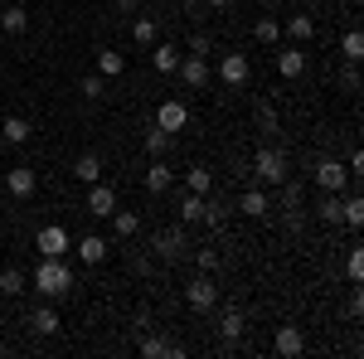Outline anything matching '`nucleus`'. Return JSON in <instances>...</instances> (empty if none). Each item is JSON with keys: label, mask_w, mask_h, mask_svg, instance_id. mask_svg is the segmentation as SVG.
<instances>
[{"label": "nucleus", "mask_w": 364, "mask_h": 359, "mask_svg": "<svg viewBox=\"0 0 364 359\" xmlns=\"http://www.w3.org/2000/svg\"><path fill=\"white\" fill-rule=\"evenodd\" d=\"M117 10H136V0H117Z\"/></svg>", "instance_id": "44"}, {"label": "nucleus", "mask_w": 364, "mask_h": 359, "mask_svg": "<svg viewBox=\"0 0 364 359\" xmlns=\"http://www.w3.org/2000/svg\"><path fill=\"white\" fill-rule=\"evenodd\" d=\"M97 73H102V78H122V73H127V58L117 54V49H102V54H97Z\"/></svg>", "instance_id": "26"}, {"label": "nucleus", "mask_w": 364, "mask_h": 359, "mask_svg": "<svg viewBox=\"0 0 364 359\" xmlns=\"http://www.w3.org/2000/svg\"><path fill=\"white\" fill-rule=\"evenodd\" d=\"M195 262H199V272H219V262H224V257H219L214 248H199V252H195Z\"/></svg>", "instance_id": "39"}, {"label": "nucleus", "mask_w": 364, "mask_h": 359, "mask_svg": "<svg viewBox=\"0 0 364 359\" xmlns=\"http://www.w3.org/2000/svg\"><path fill=\"white\" fill-rule=\"evenodd\" d=\"M156 127L170 132V136H175V132H185V127H190V107H185L180 97H166V102L156 107Z\"/></svg>", "instance_id": "4"}, {"label": "nucleus", "mask_w": 364, "mask_h": 359, "mask_svg": "<svg viewBox=\"0 0 364 359\" xmlns=\"http://www.w3.org/2000/svg\"><path fill=\"white\" fill-rule=\"evenodd\" d=\"M345 223H350V228H360V223H364V199H360V194H345Z\"/></svg>", "instance_id": "38"}, {"label": "nucleus", "mask_w": 364, "mask_h": 359, "mask_svg": "<svg viewBox=\"0 0 364 359\" xmlns=\"http://www.w3.org/2000/svg\"><path fill=\"white\" fill-rule=\"evenodd\" d=\"M238 209H243L248 219H267V214H272V199H267V190H248L238 199Z\"/></svg>", "instance_id": "19"}, {"label": "nucleus", "mask_w": 364, "mask_h": 359, "mask_svg": "<svg viewBox=\"0 0 364 359\" xmlns=\"http://www.w3.org/2000/svg\"><path fill=\"white\" fill-rule=\"evenodd\" d=\"M170 132H161V127H146V151H151V161H156V156H166L170 151Z\"/></svg>", "instance_id": "35"}, {"label": "nucleus", "mask_w": 364, "mask_h": 359, "mask_svg": "<svg viewBox=\"0 0 364 359\" xmlns=\"http://www.w3.org/2000/svg\"><path fill=\"white\" fill-rule=\"evenodd\" d=\"M272 345H277V355L291 359V355H301V350H306V335H301V326H282Z\"/></svg>", "instance_id": "15"}, {"label": "nucleus", "mask_w": 364, "mask_h": 359, "mask_svg": "<svg viewBox=\"0 0 364 359\" xmlns=\"http://www.w3.org/2000/svg\"><path fill=\"white\" fill-rule=\"evenodd\" d=\"M34 291L39 296H49V301H58V296H68L73 291V267L63 262V257H39V267H34Z\"/></svg>", "instance_id": "1"}, {"label": "nucleus", "mask_w": 364, "mask_h": 359, "mask_svg": "<svg viewBox=\"0 0 364 359\" xmlns=\"http://www.w3.org/2000/svg\"><path fill=\"white\" fill-rule=\"evenodd\" d=\"M345 277H350V282H364V252H360V248L350 252V262H345Z\"/></svg>", "instance_id": "40"}, {"label": "nucleus", "mask_w": 364, "mask_h": 359, "mask_svg": "<svg viewBox=\"0 0 364 359\" xmlns=\"http://www.w3.org/2000/svg\"><path fill=\"white\" fill-rule=\"evenodd\" d=\"M277 73H282V78H301V73H306V54H301V44H291L287 54H277Z\"/></svg>", "instance_id": "18"}, {"label": "nucleus", "mask_w": 364, "mask_h": 359, "mask_svg": "<svg viewBox=\"0 0 364 359\" xmlns=\"http://www.w3.org/2000/svg\"><path fill=\"white\" fill-rule=\"evenodd\" d=\"M209 49H214V39H209L204 29H195V34H190V54H204V58H209Z\"/></svg>", "instance_id": "41"}, {"label": "nucleus", "mask_w": 364, "mask_h": 359, "mask_svg": "<svg viewBox=\"0 0 364 359\" xmlns=\"http://www.w3.org/2000/svg\"><path fill=\"white\" fill-rule=\"evenodd\" d=\"M78 92H83L87 102H97V97H107V78L102 73H87L83 83H78Z\"/></svg>", "instance_id": "37"}, {"label": "nucleus", "mask_w": 364, "mask_h": 359, "mask_svg": "<svg viewBox=\"0 0 364 359\" xmlns=\"http://www.w3.org/2000/svg\"><path fill=\"white\" fill-rule=\"evenodd\" d=\"M151 63H156L161 73H175V63H180V49H175V44H161V39H156V44H151Z\"/></svg>", "instance_id": "21"}, {"label": "nucleus", "mask_w": 364, "mask_h": 359, "mask_svg": "<svg viewBox=\"0 0 364 359\" xmlns=\"http://www.w3.org/2000/svg\"><path fill=\"white\" fill-rule=\"evenodd\" d=\"M287 34H291V44H306L311 34H316V20L311 15H291L287 20Z\"/></svg>", "instance_id": "30"}, {"label": "nucleus", "mask_w": 364, "mask_h": 359, "mask_svg": "<svg viewBox=\"0 0 364 359\" xmlns=\"http://www.w3.org/2000/svg\"><path fill=\"white\" fill-rule=\"evenodd\" d=\"M5 190L15 194V199H29V194L39 190V175H34L29 166H10L5 170Z\"/></svg>", "instance_id": "10"}, {"label": "nucleus", "mask_w": 364, "mask_h": 359, "mask_svg": "<svg viewBox=\"0 0 364 359\" xmlns=\"http://www.w3.org/2000/svg\"><path fill=\"white\" fill-rule=\"evenodd\" d=\"M252 39H257V44H277V39H282V25H277V20H267V15H257Z\"/></svg>", "instance_id": "33"}, {"label": "nucleus", "mask_w": 364, "mask_h": 359, "mask_svg": "<svg viewBox=\"0 0 364 359\" xmlns=\"http://www.w3.org/2000/svg\"><path fill=\"white\" fill-rule=\"evenodd\" d=\"M248 331V321H243V311L238 306H224V316H219V335H224L228 345H238V335Z\"/></svg>", "instance_id": "16"}, {"label": "nucleus", "mask_w": 364, "mask_h": 359, "mask_svg": "<svg viewBox=\"0 0 364 359\" xmlns=\"http://www.w3.org/2000/svg\"><path fill=\"white\" fill-rule=\"evenodd\" d=\"M252 175H257V185H282V180H287V156H282L277 146H257Z\"/></svg>", "instance_id": "2"}, {"label": "nucleus", "mask_w": 364, "mask_h": 359, "mask_svg": "<svg viewBox=\"0 0 364 359\" xmlns=\"http://www.w3.org/2000/svg\"><path fill=\"white\" fill-rule=\"evenodd\" d=\"M170 185H175V170H170L166 161H161V156H156V161H151V166H146V190H151V194H166Z\"/></svg>", "instance_id": "14"}, {"label": "nucleus", "mask_w": 364, "mask_h": 359, "mask_svg": "<svg viewBox=\"0 0 364 359\" xmlns=\"http://www.w3.org/2000/svg\"><path fill=\"white\" fill-rule=\"evenodd\" d=\"M132 39H136L141 49H151V44L161 39V29H156V20H146V15H141L136 25H132Z\"/></svg>", "instance_id": "34"}, {"label": "nucleus", "mask_w": 364, "mask_h": 359, "mask_svg": "<svg viewBox=\"0 0 364 359\" xmlns=\"http://www.w3.org/2000/svg\"><path fill=\"white\" fill-rule=\"evenodd\" d=\"M204 5H209V10H228L233 0H204Z\"/></svg>", "instance_id": "43"}, {"label": "nucleus", "mask_w": 364, "mask_h": 359, "mask_svg": "<svg viewBox=\"0 0 364 359\" xmlns=\"http://www.w3.org/2000/svg\"><path fill=\"white\" fill-rule=\"evenodd\" d=\"M107 219H112V233H117V238H132V233L141 228V214H132V209H112Z\"/></svg>", "instance_id": "23"}, {"label": "nucleus", "mask_w": 364, "mask_h": 359, "mask_svg": "<svg viewBox=\"0 0 364 359\" xmlns=\"http://www.w3.org/2000/svg\"><path fill=\"white\" fill-rule=\"evenodd\" d=\"M199 223L224 228V223H228V204H224V199H209V194H204V219H199Z\"/></svg>", "instance_id": "29"}, {"label": "nucleus", "mask_w": 364, "mask_h": 359, "mask_svg": "<svg viewBox=\"0 0 364 359\" xmlns=\"http://www.w3.org/2000/svg\"><path fill=\"white\" fill-rule=\"evenodd\" d=\"M25 25H29L25 5H5V10H0V29H5V34H25Z\"/></svg>", "instance_id": "24"}, {"label": "nucleus", "mask_w": 364, "mask_h": 359, "mask_svg": "<svg viewBox=\"0 0 364 359\" xmlns=\"http://www.w3.org/2000/svg\"><path fill=\"white\" fill-rule=\"evenodd\" d=\"M340 54H345V63H360L364 58V34L360 29H345V34H340Z\"/></svg>", "instance_id": "25"}, {"label": "nucleus", "mask_w": 364, "mask_h": 359, "mask_svg": "<svg viewBox=\"0 0 364 359\" xmlns=\"http://www.w3.org/2000/svg\"><path fill=\"white\" fill-rule=\"evenodd\" d=\"M0 136L10 141V146H25V141L34 136V127H29L25 117H5V122H0Z\"/></svg>", "instance_id": "20"}, {"label": "nucleus", "mask_w": 364, "mask_h": 359, "mask_svg": "<svg viewBox=\"0 0 364 359\" xmlns=\"http://www.w3.org/2000/svg\"><path fill=\"white\" fill-rule=\"evenodd\" d=\"M340 87H345V92H360V68H355V63L340 73Z\"/></svg>", "instance_id": "42"}, {"label": "nucleus", "mask_w": 364, "mask_h": 359, "mask_svg": "<svg viewBox=\"0 0 364 359\" xmlns=\"http://www.w3.org/2000/svg\"><path fill=\"white\" fill-rule=\"evenodd\" d=\"M73 252H78V262H87V267H97V262H107V252H112V243H107L102 233H87V238H78V243H73Z\"/></svg>", "instance_id": "9"}, {"label": "nucleus", "mask_w": 364, "mask_h": 359, "mask_svg": "<svg viewBox=\"0 0 364 359\" xmlns=\"http://www.w3.org/2000/svg\"><path fill=\"white\" fill-rule=\"evenodd\" d=\"M350 180H355L350 166H340V161H316V185H321L326 194H340Z\"/></svg>", "instance_id": "5"}, {"label": "nucleus", "mask_w": 364, "mask_h": 359, "mask_svg": "<svg viewBox=\"0 0 364 359\" xmlns=\"http://www.w3.org/2000/svg\"><path fill=\"white\" fill-rule=\"evenodd\" d=\"M73 175H78L83 185H97V180H102V156H97V151H83V156L73 161Z\"/></svg>", "instance_id": "17"}, {"label": "nucleus", "mask_w": 364, "mask_h": 359, "mask_svg": "<svg viewBox=\"0 0 364 359\" xmlns=\"http://www.w3.org/2000/svg\"><path fill=\"white\" fill-rule=\"evenodd\" d=\"M252 122H257V132H277V112H272L267 97H257V102H252Z\"/></svg>", "instance_id": "31"}, {"label": "nucleus", "mask_w": 364, "mask_h": 359, "mask_svg": "<svg viewBox=\"0 0 364 359\" xmlns=\"http://www.w3.org/2000/svg\"><path fill=\"white\" fill-rule=\"evenodd\" d=\"M29 331H34V335H58V331H63V321H58L54 306H34V311H29Z\"/></svg>", "instance_id": "13"}, {"label": "nucleus", "mask_w": 364, "mask_h": 359, "mask_svg": "<svg viewBox=\"0 0 364 359\" xmlns=\"http://www.w3.org/2000/svg\"><path fill=\"white\" fill-rule=\"evenodd\" d=\"M175 73H180V83H185V87H204L209 78H214V68H209V58H204V54L180 58V63H175Z\"/></svg>", "instance_id": "6"}, {"label": "nucleus", "mask_w": 364, "mask_h": 359, "mask_svg": "<svg viewBox=\"0 0 364 359\" xmlns=\"http://www.w3.org/2000/svg\"><path fill=\"white\" fill-rule=\"evenodd\" d=\"M34 248H39V257H63V252L73 248V238H68L63 223H44V228L34 233Z\"/></svg>", "instance_id": "3"}, {"label": "nucleus", "mask_w": 364, "mask_h": 359, "mask_svg": "<svg viewBox=\"0 0 364 359\" xmlns=\"http://www.w3.org/2000/svg\"><path fill=\"white\" fill-rule=\"evenodd\" d=\"M20 291H25V272L20 267H5L0 272V296H20Z\"/></svg>", "instance_id": "36"}, {"label": "nucleus", "mask_w": 364, "mask_h": 359, "mask_svg": "<svg viewBox=\"0 0 364 359\" xmlns=\"http://www.w3.org/2000/svg\"><path fill=\"white\" fill-rule=\"evenodd\" d=\"M185 252H190V238H185V233H180V228H166V233H161V238H156V257H185Z\"/></svg>", "instance_id": "12"}, {"label": "nucleus", "mask_w": 364, "mask_h": 359, "mask_svg": "<svg viewBox=\"0 0 364 359\" xmlns=\"http://www.w3.org/2000/svg\"><path fill=\"white\" fill-rule=\"evenodd\" d=\"M199 219H204V194L185 190L180 194V223H199Z\"/></svg>", "instance_id": "22"}, {"label": "nucleus", "mask_w": 364, "mask_h": 359, "mask_svg": "<svg viewBox=\"0 0 364 359\" xmlns=\"http://www.w3.org/2000/svg\"><path fill=\"white\" fill-rule=\"evenodd\" d=\"M166 355H180V350L166 345L161 335H141V359H166Z\"/></svg>", "instance_id": "28"}, {"label": "nucleus", "mask_w": 364, "mask_h": 359, "mask_svg": "<svg viewBox=\"0 0 364 359\" xmlns=\"http://www.w3.org/2000/svg\"><path fill=\"white\" fill-rule=\"evenodd\" d=\"M316 219L321 223H345V199H340V194H326L321 209H316Z\"/></svg>", "instance_id": "27"}, {"label": "nucleus", "mask_w": 364, "mask_h": 359, "mask_svg": "<svg viewBox=\"0 0 364 359\" xmlns=\"http://www.w3.org/2000/svg\"><path fill=\"white\" fill-rule=\"evenodd\" d=\"M252 78V63H248V54H224L219 58V83H228V87H243Z\"/></svg>", "instance_id": "8"}, {"label": "nucleus", "mask_w": 364, "mask_h": 359, "mask_svg": "<svg viewBox=\"0 0 364 359\" xmlns=\"http://www.w3.org/2000/svg\"><path fill=\"white\" fill-rule=\"evenodd\" d=\"M112 209H117V190L112 185H102V180L87 185V214H92V219H107Z\"/></svg>", "instance_id": "11"}, {"label": "nucleus", "mask_w": 364, "mask_h": 359, "mask_svg": "<svg viewBox=\"0 0 364 359\" xmlns=\"http://www.w3.org/2000/svg\"><path fill=\"white\" fill-rule=\"evenodd\" d=\"M185 301L195 306V311H209V306H219V286H214V277L204 272L195 282H185Z\"/></svg>", "instance_id": "7"}, {"label": "nucleus", "mask_w": 364, "mask_h": 359, "mask_svg": "<svg viewBox=\"0 0 364 359\" xmlns=\"http://www.w3.org/2000/svg\"><path fill=\"white\" fill-rule=\"evenodd\" d=\"M185 190H195V194H209V190H214V175H209L204 166H190V170H185Z\"/></svg>", "instance_id": "32"}]
</instances>
